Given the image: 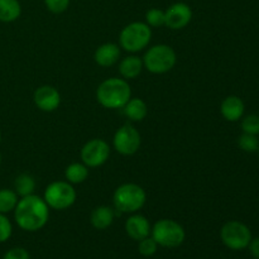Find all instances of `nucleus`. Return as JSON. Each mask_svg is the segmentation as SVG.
<instances>
[{
    "label": "nucleus",
    "instance_id": "f257e3e1",
    "mask_svg": "<svg viewBox=\"0 0 259 259\" xmlns=\"http://www.w3.org/2000/svg\"><path fill=\"white\" fill-rule=\"evenodd\" d=\"M15 223L25 232H38L46 227L50 219V207L45 199L37 195H28L18 200L14 209Z\"/></svg>",
    "mask_w": 259,
    "mask_h": 259
},
{
    "label": "nucleus",
    "instance_id": "f03ea898",
    "mask_svg": "<svg viewBox=\"0 0 259 259\" xmlns=\"http://www.w3.org/2000/svg\"><path fill=\"white\" fill-rule=\"evenodd\" d=\"M132 98L131 85L125 78L110 77L103 81L96 90L99 104L106 109H123Z\"/></svg>",
    "mask_w": 259,
    "mask_h": 259
},
{
    "label": "nucleus",
    "instance_id": "7ed1b4c3",
    "mask_svg": "<svg viewBox=\"0 0 259 259\" xmlns=\"http://www.w3.org/2000/svg\"><path fill=\"white\" fill-rule=\"evenodd\" d=\"M147 194L137 184H123L114 191L113 202L115 210L124 214H134L144 206Z\"/></svg>",
    "mask_w": 259,
    "mask_h": 259
},
{
    "label": "nucleus",
    "instance_id": "20e7f679",
    "mask_svg": "<svg viewBox=\"0 0 259 259\" xmlns=\"http://www.w3.org/2000/svg\"><path fill=\"white\" fill-rule=\"evenodd\" d=\"M152 39V29L147 23L133 22L121 29L119 43L124 51L137 53L147 48Z\"/></svg>",
    "mask_w": 259,
    "mask_h": 259
},
{
    "label": "nucleus",
    "instance_id": "39448f33",
    "mask_svg": "<svg viewBox=\"0 0 259 259\" xmlns=\"http://www.w3.org/2000/svg\"><path fill=\"white\" fill-rule=\"evenodd\" d=\"M144 68L154 75L167 73L175 67L177 61L176 52L167 45H156L149 48L143 56Z\"/></svg>",
    "mask_w": 259,
    "mask_h": 259
},
{
    "label": "nucleus",
    "instance_id": "423d86ee",
    "mask_svg": "<svg viewBox=\"0 0 259 259\" xmlns=\"http://www.w3.org/2000/svg\"><path fill=\"white\" fill-rule=\"evenodd\" d=\"M152 238L163 248H177L185 242L186 233L181 224L171 219L158 220L151 230Z\"/></svg>",
    "mask_w": 259,
    "mask_h": 259
},
{
    "label": "nucleus",
    "instance_id": "0eeeda50",
    "mask_svg": "<svg viewBox=\"0 0 259 259\" xmlns=\"http://www.w3.org/2000/svg\"><path fill=\"white\" fill-rule=\"evenodd\" d=\"M43 199L51 209L66 210L75 204L77 194L70 182L55 181L46 187Z\"/></svg>",
    "mask_w": 259,
    "mask_h": 259
},
{
    "label": "nucleus",
    "instance_id": "6e6552de",
    "mask_svg": "<svg viewBox=\"0 0 259 259\" xmlns=\"http://www.w3.org/2000/svg\"><path fill=\"white\" fill-rule=\"evenodd\" d=\"M220 238L225 247L232 250H242L248 248L252 240L250 229L243 223L232 220L223 225L220 230Z\"/></svg>",
    "mask_w": 259,
    "mask_h": 259
},
{
    "label": "nucleus",
    "instance_id": "1a4fd4ad",
    "mask_svg": "<svg viewBox=\"0 0 259 259\" xmlns=\"http://www.w3.org/2000/svg\"><path fill=\"white\" fill-rule=\"evenodd\" d=\"M141 134L137 131L136 126L129 123L120 126L114 134V148L121 156H133V154H136L138 152L139 147H141Z\"/></svg>",
    "mask_w": 259,
    "mask_h": 259
},
{
    "label": "nucleus",
    "instance_id": "9d476101",
    "mask_svg": "<svg viewBox=\"0 0 259 259\" xmlns=\"http://www.w3.org/2000/svg\"><path fill=\"white\" fill-rule=\"evenodd\" d=\"M110 156V146L104 139L94 138L85 143L81 149V159L89 168L100 167Z\"/></svg>",
    "mask_w": 259,
    "mask_h": 259
},
{
    "label": "nucleus",
    "instance_id": "9b49d317",
    "mask_svg": "<svg viewBox=\"0 0 259 259\" xmlns=\"http://www.w3.org/2000/svg\"><path fill=\"white\" fill-rule=\"evenodd\" d=\"M166 27L172 30L184 29L190 24L192 19V10L186 3H175L164 10Z\"/></svg>",
    "mask_w": 259,
    "mask_h": 259
},
{
    "label": "nucleus",
    "instance_id": "f8f14e48",
    "mask_svg": "<svg viewBox=\"0 0 259 259\" xmlns=\"http://www.w3.org/2000/svg\"><path fill=\"white\" fill-rule=\"evenodd\" d=\"M33 101L39 110L52 113L61 104V94L51 85L39 86L33 94Z\"/></svg>",
    "mask_w": 259,
    "mask_h": 259
},
{
    "label": "nucleus",
    "instance_id": "ddd939ff",
    "mask_svg": "<svg viewBox=\"0 0 259 259\" xmlns=\"http://www.w3.org/2000/svg\"><path fill=\"white\" fill-rule=\"evenodd\" d=\"M151 224H149L148 219L141 214H136L134 212L132 217H129L125 222V232L133 240L144 239V238L149 237L151 234Z\"/></svg>",
    "mask_w": 259,
    "mask_h": 259
},
{
    "label": "nucleus",
    "instance_id": "4468645a",
    "mask_svg": "<svg viewBox=\"0 0 259 259\" xmlns=\"http://www.w3.org/2000/svg\"><path fill=\"white\" fill-rule=\"evenodd\" d=\"M245 105L244 101L239 96L230 95L223 100L220 105V113L223 118L228 121H238L244 115Z\"/></svg>",
    "mask_w": 259,
    "mask_h": 259
},
{
    "label": "nucleus",
    "instance_id": "2eb2a0df",
    "mask_svg": "<svg viewBox=\"0 0 259 259\" xmlns=\"http://www.w3.org/2000/svg\"><path fill=\"white\" fill-rule=\"evenodd\" d=\"M120 57V48L115 43H104L99 46L94 55V60L101 67H111L115 65Z\"/></svg>",
    "mask_w": 259,
    "mask_h": 259
},
{
    "label": "nucleus",
    "instance_id": "dca6fc26",
    "mask_svg": "<svg viewBox=\"0 0 259 259\" xmlns=\"http://www.w3.org/2000/svg\"><path fill=\"white\" fill-rule=\"evenodd\" d=\"M143 68V60L138 56H128L119 62V73L125 80L137 78L142 73Z\"/></svg>",
    "mask_w": 259,
    "mask_h": 259
},
{
    "label": "nucleus",
    "instance_id": "f3484780",
    "mask_svg": "<svg viewBox=\"0 0 259 259\" xmlns=\"http://www.w3.org/2000/svg\"><path fill=\"white\" fill-rule=\"evenodd\" d=\"M114 217H115L114 215V210L110 206L101 205V206L95 207L93 210V212H91V225L98 230H105L113 224Z\"/></svg>",
    "mask_w": 259,
    "mask_h": 259
},
{
    "label": "nucleus",
    "instance_id": "a211bd4d",
    "mask_svg": "<svg viewBox=\"0 0 259 259\" xmlns=\"http://www.w3.org/2000/svg\"><path fill=\"white\" fill-rule=\"evenodd\" d=\"M123 110L129 120L137 123V121H142L143 119H146L147 114H148V106H147L146 101L142 99L131 98L128 103L124 105Z\"/></svg>",
    "mask_w": 259,
    "mask_h": 259
},
{
    "label": "nucleus",
    "instance_id": "6ab92c4d",
    "mask_svg": "<svg viewBox=\"0 0 259 259\" xmlns=\"http://www.w3.org/2000/svg\"><path fill=\"white\" fill-rule=\"evenodd\" d=\"M22 14V5L18 0H0V22H15Z\"/></svg>",
    "mask_w": 259,
    "mask_h": 259
},
{
    "label": "nucleus",
    "instance_id": "aec40b11",
    "mask_svg": "<svg viewBox=\"0 0 259 259\" xmlns=\"http://www.w3.org/2000/svg\"><path fill=\"white\" fill-rule=\"evenodd\" d=\"M65 177L71 185L82 184L89 177V167L85 163L73 162V163L68 164L67 168H66Z\"/></svg>",
    "mask_w": 259,
    "mask_h": 259
},
{
    "label": "nucleus",
    "instance_id": "412c9836",
    "mask_svg": "<svg viewBox=\"0 0 259 259\" xmlns=\"http://www.w3.org/2000/svg\"><path fill=\"white\" fill-rule=\"evenodd\" d=\"M35 190V181L33 176L28 174H20L14 180V191L18 196L24 197L32 195Z\"/></svg>",
    "mask_w": 259,
    "mask_h": 259
},
{
    "label": "nucleus",
    "instance_id": "4be33fe9",
    "mask_svg": "<svg viewBox=\"0 0 259 259\" xmlns=\"http://www.w3.org/2000/svg\"><path fill=\"white\" fill-rule=\"evenodd\" d=\"M18 195L14 190H0V214H8L14 211L18 204Z\"/></svg>",
    "mask_w": 259,
    "mask_h": 259
},
{
    "label": "nucleus",
    "instance_id": "5701e85b",
    "mask_svg": "<svg viewBox=\"0 0 259 259\" xmlns=\"http://www.w3.org/2000/svg\"><path fill=\"white\" fill-rule=\"evenodd\" d=\"M146 23L152 28H159L166 24L164 10L158 8H152L146 13Z\"/></svg>",
    "mask_w": 259,
    "mask_h": 259
},
{
    "label": "nucleus",
    "instance_id": "b1692460",
    "mask_svg": "<svg viewBox=\"0 0 259 259\" xmlns=\"http://www.w3.org/2000/svg\"><path fill=\"white\" fill-rule=\"evenodd\" d=\"M238 144H239L240 149H243L247 153H254V152H258L259 148V141L257 136L248 133H243L238 138Z\"/></svg>",
    "mask_w": 259,
    "mask_h": 259
},
{
    "label": "nucleus",
    "instance_id": "393cba45",
    "mask_svg": "<svg viewBox=\"0 0 259 259\" xmlns=\"http://www.w3.org/2000/svg\"><path fill=\"white\" fill-rule=\"evenodd\" d=\"M242 131H243V133L258 136L259 134V115L250 114V115L245 116V118L242 120Z\"/></svg>",
    "mask_w": 259,
    "mask_h": 259
},
{
    "label": "nucleus",
    "instance_id": "a878e982",
    "mask_svg": "<svg viewBox=\"0 0 259 259\" xmlns=\"http://www.w3.org/2000/svg\"><path fill=\"white\" fill-rule=\"evenodd\" d=\"M157 249H158V244H157L153 238L147 237L144 239L139 240L138 250L143 257H152V255L156 254Z\"/></svg>",
    "mask_w": 259,
    "mask_h": 259
},
{
    "label": "nucleus",
    "instance_id": "bb28decb",
    "mask_svg": "<svg viewBox=\"0 0 259 259\" xmlns=\"http://www.w3.org/2000/svg\"><path fill=\"white\" fill-rule=\"evenodd\" d=\"M46 8L53 14H61L66 12L70 5V0H45Z\"/></svg>",
    "mask_w": 259,
    "mask_h": 259
},
{
    "label": "nucleus",
    "instance_id": "cd10ccee",
    "mask_svg": "<svg viewBox=\"0 0 259 259\" xmlns=\"http://www.w3.org/2000/svg\"><path fill=\"white\" fill-rule=\"evenodd\" d=\"M13 227L5 214H0V243H4L12 237Z\"/></svg>",
    "mask_w": 259,
    "mask_h": 259
},
{
    "label": "nucleus",
    "instance_id": "c85d7f7f",
    "mask_svg": "<svg viewBox=\"0 0 259 259\" xmlns=\"http://www.w3.org/2000/svg\"><path fill=\"white\" fill-rule=\"evenodd\" d=\"M3 259H30V255L29 252L27 249H24V248L15 247L8 250Z\"/></svg>",
    "mask_w": 259,
    "mask_h": 259
},
{
    "label": "nucleus",
    "instance_id": "c756f323",
    "mask_svg": "<svg viewBox=\"0 0 259 259\" xmlns=\"http://www.w3.org/2000/svg\"><path fill=\"white\" fill-rule=\"evenodd\" d=\"M248 248H249L250 254H252L255 259H259V238H255V239L250 240Z\"/></svg>",
    "mask_w": 259,
    "mask_h": 259
},
{
    "label": "nucleus",
    "instance_id": "7c9ffc66",
    "mask_svg": "<svg viewBox=\"0 0 259 259\" xmlns=\"http://www.w3.org/2000/svg\"><path fill=\"white\" fill-rule=\"evenodd\" d=\"M0 143H2V132H0Z\"/></svg>",
    "mask_w": 259,
    "mask_h": 259
},
{
    "label": "nucleus",
    "instance_id": "2f4dec72",
    "mask_svg": "<svg viewBox=\"0 0 259 259\" xmlns=\"http://www.w3.org/2000/svg\"><path fill=\"white\" fill-rule=\"evenodd\" d=\"M0 164H2V154H0Z\"/></svg>",
    "mask_w": 259,
    "mask_h": 259
},
{
    "label": "nucleus",
    "instance_id": "473e14b6",
    "mask_svg": "<svg viewBox=\"0 0 259 259\" xmlns=\"http://www.w3.org/2000/svg\"><path fill=\"white\" fill-rule=\"evenodd\" d=\"M258 153H259V148H258Z\"/></svg>",
    "mask_w": 259,
    "mask_h": 259
}]
</instances>
